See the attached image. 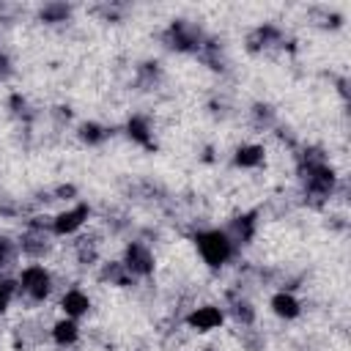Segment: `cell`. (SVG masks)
Instances as JSON below:
<instances>
[{"mask_svg":"<svg viewBox=\"0 0 351 351\" xmlns=\"http://www.w3.org/2000/svg\"><path fill=\"white\" fill-rule=\"evenodd\" d=\"M195 247H197L203 263L211 266V269H219L233 258V239H230L228 230H219V228L197 230L195 233Z\"/></svg>","mask_w":351,"mask_h":351,"instance_id":"obj_1","label":"cell"},{"mask_svg":"<svg viewBox=\"0 0 351 351\" xmlns=\"http://www.w3.org/2000/svg\"><path fill=\"white\" fill-rule=\"evenodd\" d=\"M16 291L25 293L30 302H44L49 293H52V274L47 266L41 263H30L19 271V280H16Z\"/></svg>","mask_w":351,"mask_h":351,"instance_id":"obj_2","label":"cell"},{"mask_svg":"<svg viewBox=\"0 0 351 351\" xmlns=\"http://www.w3.org/2000/svg\"><path fill=\"white\" fill-rule=\"evenodd\" d=\"M304 189L313 197H329L335 192V173L326 162L321 159H310L304 165Z\"/></svg>","mask_w":351,"mask_h":351,"instance_id":"obj_3","label":"cell"},{"mask_svg":"<svg viewBox=\"0 0 351 351\" xmlns=\"http://www.w3.org/2000/svg\"><path fill=\"white\" fill-rule=\"evenodd\" d=\"M121 263H123V269H126L132 277H145V274H151L154 266H156L151 247L143 244V241H129L126 250H123V261H121Z\"/></svg>","mask_w":351,"mask_h":351,"instance_id":"obj_4","label":"cell"},{"mask_svg":"<svg viewBox=\"0 0 351 351\" xmlns=\"http://www.w3.org/2000/svg\"><path fill=\"white\" fill-rule=\"evenodd\" d=\"M88 217H90V208H88L85 203H77V206L60 211V214L49 222V230H52L55 236H71V233H77V230L88 222Z\"/></svg>","mask_w":351,"mask_h":351,"instance_id":"obj_5","label":"cell"},{"mask_svg":"<svg viewBox=\"0 0 351 351\" xmlns=\"http://www.w3.org/2000/svg\"><path fill=\"white\" fill-rule=\"evenodd\" d=\"M165 38L178 52H189V49H197L200 47V33L192 25H186V22H173L167 27V36Z\"/></svg>","mask_w":351,"mask_h":351,"instance_id":"obj_6","label":"cell"},{"mask_svg":"<svg viewBox=\"0 0 351 351\" xmlns=\"http://www.w3.org/2000/svg\"><path fill=\"white\" fill-rule=\"evenodd\" d=\"M225 321V313L214 304H200L195 307L189 315H186V324L189 329H197V332H211V329H219Z\"/></svg>","mask_w":351,"mask_h":351,"instance_id":"obj_7","label":"cell"},{"mask_svg":"<svg viewBox=\"0 0 351 351\" xmlns=\"http://www.w3.org/2000/svg\"><path fill=\"white\" fill-rule=\"evenodd\" d=\"M60 310H63L66 318H74L77 321L80 315H85L90 310V296L85 291H80V288H69L60 296Z\"/></svg>","mask_w":351,"mask_h":351,"instance_id":"obj_8","label":"cell"},{"mask_svg":"<svg viewBox=\"0 0 351 351\" xmlns=\"http://www.w3.org/2000/svg\"><path fill=\"white\" fill-rule=\"evenodd\" d=\"M269 307H271V313H274L277 318H285V321L299 318V313H302L299 299H296L293 293H288V291L274 293V296H271V302H269Z\"/></svg>","mask_w":351,"mask_h":351,"instance_id":"obj_9","label":"cell"},{"mask_svg":"<svg viewBox=\"0 0 351 351\" xmlns=\"http://www.w3.org/2000/svg\"><path fill=\"white\" fill-rule=\"evenodd\" d=\"M49 335H52V340H55L58 346H74L77 337H80V326H77L74 318H60V321L52 324Z\"/></svg>","mask_w":351,"mask_h":351,"instance_id":"obj_10","label":"cell"},{"mask_svg":"<svg viewBox=\"0 0 351 351\" xmlns=\"http://www.w3.org/2000/svg\"><path fill=\"white\" fill-rule=\"evenodd\" d=\"M126 132H129V137H132L134 143H140V145H145V148H151V145H154V132H151V126H148V121H145V118H140V115L129 118Z\"/></svg>","mask_w":351,"mask_h":351,"instance_id":"obj_11","label":"cell"},{"mask_svg":"<svg viewBox=\"0 0 351 351\" xmlns=\"http://www.w3.org/2000/svg\"><path fill=\"white\" fill-rule=\"evenodd\" d=\"M263 156H266V151L261 145H241V148H236L233 162H236V167L250 170V167H258L263 162Z\"/></svg>","mask_w":351,"mask_h":351,"instance_id":"obj_12","label":"cell"},{"mask_svg":"<svg viewBox=\"0 0 351 351\" xmlns=\"http://www.w3.org/2000/svg\"><path fill=\"white\" fill-rule=\"evenodd\" d=\"M16 280H8V277H0V313H5L11 307V302L16 299Z\"/></svg>","mask_w":351,"mask_h":351,"instance_id":"obj_13","label":"cell"},{"mask_svg":"<svg viewBox=\"0 0 351 351\" xmlns=\"http://www.w3.org/2000/svg\"><path fill=\"white\" fill-rule=\"evenodd\" d=\"M66 16H69V5H63V3H49V5L41 8L44 22H63Z\"/></svg>","mask_w":351,"mask_h":351,"instance_id":"obj_14","label":"cell"},{"mask_svg":"<svg viewBox=\"0 0 351 351\" xmlns=\"http://www.w3.org/2000/svg\"><path fill=\"white\" fill-rule=\"evenodd\" d=\"M80 137L93 145V143H101V140L107 137V132H104L99 123H82V126H80Z\"/></svg>","mask_w":351,"mask_h":351,"instance_id":"obj_15","label":"cell"},{"mask_svg":"<svg viewBox=\"0 0 351 351\" xmlns=\"http://www.w3.org/2000/svg\"><path fill=\"white\" fill-rule=\"evenodd\" d=\"M11 261H14V241L5 239V236H0V269L8 266Z\"/></svg>","mask_w":351,"mask_h":351,"instance_id":"obj_16","label":"cell"},{"mask_svg":"<svg viewBox=\"0 0 351 351\" xmlns=\"http://www.w3.org/2000/svg\"><path fill=\"white\" fill-rule=\"evenodd\" d=\"M5 71H8V58H5L3 52H0V77H3Z\"/></svg>","mask_w":351,"mask_h":351,"instance_id":"obj_17","label":"cell"}]
</instances>
